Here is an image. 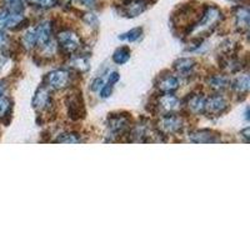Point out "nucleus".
Instances as JSON below:
<instances>
[{
    "mask_svg": "<svg viewBox=\"0 0 250 250\" xmlns=\"http://www.w3.org/2000/svg\"><path fill=\"white\" fill-rule=\"evenodd\" d=\"M209 84L215 90H224L225 88L229 86V80H228V78L223 77V75H214L209 79Z\"/></svg>",
    "mask_w": 250,
    "mask_h": 250,
    "instance_id": "obj_21",
    "label": "nucleus"
},
{
    "mask_svg": "<svg viewBox=\"0 0 250 250\" xmlns=\"http://www.w3.org/2000/svg\"><path fill=\"white\" fill-rule=\"evenodd\" d=\"M249 86H250L249 74L240 75V77L236 78L233 83V88L240 94H247L248 91H249Z\"/></svg>",
    "mask_w": 250,
    "mask_h": 250,
    "instance_id": "obj_17",
    "label": "nucleus"
},
{
    "mask_svg": "<svg viewBox=\"0 0 250 250\" xmlns=\"http://www.w3.org/2000/svg\"><path fill=\"white\" fill-rule=\"evenodd\" d=\"M4 6H5V10L9 13H17V14H20V13L24 12V5L23 0H3Z\"/></svg>",
    "mask_w": 250,
    "mask_h": 250,
    "instance_id": "obj_19",
    "label": "nucleus"
},
{
    "mask_svg": "<svg viewBox=\"0 0 250 250\" xmlns=\"http://www.w3.org/2000/svg\"><path fill=\"white\" fill-rule=\"evenodd\" d=\"M55 142L57 143H79L80 138L74 133H65V134H62V135H60Z\"/></svg>",
    "mask_w": 250,
    "mask_h": 250,
    "instance_id": "obj_27",
    "label": "nucleus"
},
{
    "mask_svg": "<svg viewBox=\"0 0 250 250\" xmlns=\"http://www.w3.org/2000/svg\"><path fill=\"white\" fill-rule=\"evenodd\" d=\"M25 21L24 15L20 13H9L6 10H0V30L3 29H18Z\"/></svg>",
    "mask_w": 250,
    "mask_h": 250,
    "instance_id": "obj_4",
    "label": "nucleus"
},
{
    "mask_svg": "<svg viewBox=\"0 0 250 250\" xmlns=\"http://www.w3.org/2000/svg\"><path fill=\"white\" fill-rule=\"evenodd\" d=\"M156 108L163 115H169V114L175 113L180 108V102L173 94H164L163 97L159 98Z\"/></svg>",
    "mask_w": 250,
    "mask_h": 250,
    "instance_id": "obj_6",
    "label": "nucleus"
},
{
    "mask_svg": "<svg viewBox=\"0 0 250 250\" xmlns=\"http://www.w3.org/2000/svg\"><path fill=\"white\" fill-rule=\"evenodd\" d=\"M142 34H143V29L142 28H135V29H131V30L128 31V33H125V34L120 35L119 39L128 40V42L133 43V42H137L138 39H140Z\"/></svg>",
    "mask_w": 250,
    "mask_h": 250,
    "instance_id": "obj_24",
    "label": "nucleus"
},
{
    "mask_svg": "<svg viewBox=\"0 0 250 250\" xmlns=\"http://www.w3.org/2000/svg\"><path fill=\"white\" fill-rule=\"evenodd\" d=\"M83 4H85L86 6H93L94 3H95V0H80Z\"/></svg>",
    "mask_w": 250,
    "mask_h": 250,
    "instance_id": "obj_35",
    "label": "nucleus"
},
{
    "mask_svg": "<svg viewBox=\"0 0 250 250\" xmlns=\"http://www.w3.org/2000/svg\"><path fill=\"white\" fill-rule=\"evenodd\" d=\"M34 33L35 38H37V45L40 46V48H44V46L50 43L51 23L50 21H44V23L39 24L34 29Z\"/></svg>",
    "mask_w": 250,
    "mask_h": 250,
    "instance_id": "obj_10",
    "label": "nucleus"
},
{
    "mask_svg": "<svg viewBox=\"0 0 250 250\" xmlns=\"http://www.w3.org/2000/svg\"><path fill=\"white\" fill-rule=\"evenodd\" d=\"M120 79V75L119 73H117V71H113L111 74H109V79H108V83H110V84H115V83L119 82Z\"/></svg>",
    "mask_w": 250,
    "mask_h": 250,
    "instance_id": "obj_32",
    "label": "nucleus"
},
{
    "mask_svg": "<svg viewBox=\"0 0 250 250\" xmlns=\"http://www.w3.org/2000/svg\"><path fill=\"white\" fill-rule=\"evenodd\" d=\"M6 84L4 82H0V97H3L4 93H5Z\"/></svg>",
    "mask_w": 250,
    "mask_h": 250,
    "instance_id": "obj_33",
    "label": "nucleus"
},
{
    "mask_svg": "<svg viewBox=\"0 0 250 250\" xmlns=\"http://www.w3.org/2000/svg\"><path fill=\"white\" fill-rule=\"evenodd\" d=\"M223 14L216 6H208L203 13L202 18L198 23L194 24L191 28L188 29V35H196L203 37L214 30L218 24L222 21Z\"/></svg>",
    "mask_w": 250,
    "mask_h": 250,
    "instance_id": "obj_1",
    "label": "nucleus"
},
{
    "mask_svg": "<svg viewBox=\"0 0 250 250\" xmlns=\"http://www.w3.org/2000/svg\"><path fill=\"white\" fill-rule=\"evenodd\" d=\"M65 1H69V0H65Z\"/></svg>",
    "mask_w": 250,
    "mask_h": 250,
    "instance_id": "obj_37",
    "label": "nucleus"
},
{
    "mask_svg": "<svg viewBox=\"0 0 250 250\" xmlns=\"http://www.w3.org/2000/svg\"><path fill=\"white\" fill-rule=\"evenodd\" d=\"M104 84H105V83H104V79H103V78H95V79L91 82L89 88H90L91 91H99Z\"/></svg>",
    "mask_w": 250,
    "mask_h": 250,
    "instance_id": "obj_29",
    "label": "nucleus"
},
{
    "mask_svg": "<svg viewBox=\"0 0 250 250\" xmlns=\"http://www.w3.org/2000/svg\"><path fill=\"white\" fill-rule=\"evenodd\" d=\"M21 43H23V46L25 49H33L35 45H37V38H35V33L34 29H31V30H28L24 34L23 39H21Z\"/></svg>",
    "mask_w": 250,
    "mask_h": 250,
    "instance_id": "obj_23",
    "label": "nucleus"
},
{
    "mask_svg": "<svg viewBox=\"0 0 250 250\" xmlns=\"http://www.w3.org/2000/svg\"><path fill=\"white\" fill-rule=\"evenodd\" d=\"M29 3L42 9H50L58 5V0H29Z\"/></svg>",
    "mask_w": 250,
    "mask_h": 250,
    "instance_id": "obj_26",
    "label": "nucleus"
},
{
    "mask_svg": "<svg viewBox=\"0 0 250 250\" xmlns=\"http://www.w3.org/2000/svg\"><path fill=\"white\" fill-rule=\"evenodd\" d=\"M236 26L240 30H248L249 28V10L247 8H238L235 13Z\"/></svg>",
    "mask_w": 250,
    "mask_h": 250,
    "instance_id": "obj_16",
    "label": "nucleus"
},
{
    "mask_svg": "<svg viewBox=\"0 0 250 250\" xmlns=\"http://www.w3.org/2000/svg\"><path fill=\"white\" fill-rule=\"evenodd\" d=\"M249 131H250L249 128L244 129V130L242 131V135H243V137H244L245 142H248V140H249Z\"/></svg>",
    "mask_w": 250,
    "mask_h": 250,
    "instance_id": "obj_34",
    "label": "nucleus"
},
{
    "mask_svg": "<svg viewBox=\"0 0 250 250\" xmlns=\"http://www.w3.org/2000/svg\"><path fill=\"white\" fill-rule=\"evenodd\" d=\"M46 85L55 90H62L68 88L71 83L70 71L64 70V69H58V70L50 71L45 78Z\"/></svg>",
    "mask_w": 250,
    "mask_h": 250,
    "instance_id": "obj_3",
    "label": "nucleus"
},
{
    "mask_svg": "<svg viewBox=\"0 0 250 250\" xmlns=\"http://www.w3.org/2000/svg\"><path fill=\"white\" fill-rule=\"evenodd\" d=\"M129 59H130V50L128 48H119L114 51L113 62L118 64V65H123Z\"/></svg>",
    "mask_w": 250,
    "mask_h": 250,
    "instance_id": "obj_18",
    "label": "nucleus"
},
{
    "mask_svg": "<svg viewBox=\"0 0 250 250\" xmlns=\"http://www.w3.org/2000/svg\"><path fill=\"white\" fill-rule=\"evenodd\" d=\"M233 1H239V0H233Z\"/></svg>",
    "mask_w": 250,
    "mask_h": 250,
    "instance_id": "obj_36",
    "label": "nucleus"
},
{
    "mask_svg": "<svg viewBox=\"0 0 250 250\" xmlns=\"http://www.w3.org/2000/svg\"><path fill=\"white\" fill-rule=\"evenodd\" d=\"M178 88H179V82L175 77H170V75L163 77L160 82L158 83V89L164 94L174 93Z\"/></svg>",
    "mask_w": 250,
    "mask_h": 250,
    "instance_id": "obj_15",
    "label": "nucleus"
},
{
    "mask_svg": "<svg viewBox=\"0 0 250 250\" xmlns=\"http://www.w3.org/2000/svg\"><path fill=\"white\" fill-rule=\"evenodd\" d=\"M8 42H9L8 37L4 34L3 31H0V50L6 49V46H8Z\"/></svg>",
    "mask_w": 250,
    "mask_h": 250,
    "instance_id": "obj_31",
    "label": "nucleus"
},
{
    "mask_svg": "<svg viewBox=\"0 0 250 250\" xmlns=\"http://www.w3.org/2000/svg\"><path fill=\"white\" fill-rule=\"evenodd\" d=\"M113 84H110V83H108V84H104V85L102 86V89H100V98H103V99H106V98L110 97V94L113 93Z\"/></svg>",
    "mask_w": 250,
    "mask_h": 250,
    "instance_id": "obj_28",
    "label": "nucleus"
},
{
    "mask_svg": "<svg viewBox=\"0 0 250 250\" xmlns=\"http://www.w3.org/2000/svg\"><path fill=\"white\" fill-rule=\"evenodd\" d=\"M194 65H195V62H194V59H190V58H182V59H178L174 62V68L176 70L182 71V73L191 70Z\"/></svg>",
    "mask_w": 250,
    "mask_h": 250,
    "instance_id": "obj_22",
    "label": "nucleus"
},
{
    "mask_svg": "<svg viewBox=\"0 0 250 250\" xmlns=\"http://www.w3.org/2000/svg\"><path fill=\"white\" fill-rule=\"evenodd\" d=\"M80 94H73L69 95L66 99V105H68V113L69 117L73 120L80 119L83 114H84V106H83L82 97H79Z\"/></svg>",
    "mask_w": 250,
    "mask_h": 250,
    "instance_id": "obj_8",
    "label": "nucleus"
},
{
    "mask_svg": "<svg viewBox=\"0 0 250 250\" xmlns=\"http://www.w3.org/2000/svg\"><path fill=\"white\" fill-rule=\"evenodd\" d=\"M70 65H71V68H74L75 70L84 73V71H86L89 69V66H90V62H89L88 58L77 57V58H73V59L70 60Z\"/></svg>",
    "mask_w": 250,
    "mask_h": 250,
    "instance_id": "obj_20",
    "label": "nucleus"
},
{
    "mask_svg": "<svg viewBox=\"0 0 250 250\" xmlns=\"http://www.w3.org/2000/svg\"><path fill=\"white\" fill-rule=\"evenodd\" d=\"M183 119L180 117H176L174 114L169 115H163L162 120L159 122L160 131L167 134H175L183 129Z\"/></svg>",
    "mask_w": 250,
    "mask_h": 250,
    "instance_id": "obj_5",
    "label": "nucleus"
},
{
    "mask_svg": "<svg viewBox=\"0 0 250 250\" xmlns=\"http://www.w3.org/2000/svg\"><path fill=\"white\" fill-rule=\"evenodd\" d=\"M229 108L227 99L222 95H214L205 102V111L211 115H220Z\"/></svg>",
    "mask_w": 250,
    "mask_h": 250,
    "instance_id": "obj_7",
    "label": "nucleus"
},
{
    "mask_svg": "<svg viewBox=\"0 0 250 250\" xmlns=\"http://www.w3.org/2000/svg\"><path fill=\"white\" fill-rule=\"evenodd\" d=\"M189 140L193 143H202V144H204V143H216L219 142V135L211 130L203 129V130H196L189 134Z\"/></svg>",
    "mask_w": 250,
    "mask_h": 250,
    "instance_id": "obj_12",
    "label": "nucleus"
},
{
    "mask_svg": "<svg viewBox=\"0 0 250 250\" xmlns=\"http://www.w3.org/2000/svg\"><path fill=\"white\" fill-rule=\"evenodd\" d=\"M205 102L207 99L202 94H195V95H191L188 100V108L194 114H203L205 113Z\"/></svg>",
    "mask_w": 250,
    "mask_h": 250,
    "instance_id": "obj_14",
    "label": "nucleus"
},
{
    "mask_svg": "<svg viewBox=\"0 0 250 250\" xmlns=\"http://www.w3.org/2000/svg\"><path fill=\"white\" fill-rule=\"evenodd\" d=\"M125 14L128 17H137L146 9L145 0H128L124 5Z\"/></svg>",
    "mask_w": 250,
    "mask_h": 250,
    "instance_id": "obj_13",
    "label": "nucleus"
},
{
    "mask_svg": "<svg viewBox=\"0 0 250 250\" xmlns=\"http://www.w3.org/2000/svg\"><path fill=\"white\" fill-rule=\"evenodd\" d=\"M33 106H34V109H37L39 111L46 110V109H49L51 106L50 93H49V90L45 86H42V88L38 89L34 98H33Z\"/></svg>",
    "mask_w": 250,
    "mask_h": 250,
    "instance_id": "obj_9",
    "label": "nucleus"
},
{
    "mask_svg": "<svg viewBox=\"0 0 250 250\" xmlns=\"http://www.w3.org/2000/svg\"><path fill=\"white\" fill-rule=\"evenodd\" d=\"M129 119L124 115H111L108 119V129L113 134H123L129 128Z\"/></svg>",
    "mask_w": 250,
    "mask_h": 250,
    "instance_id": "obj_11",
    "label": "nucleus"
},
{
    "mask_svg": "<svg viewBox=\"0 0 250 250\" xmlns=\"http://www.w3.org/2000/svg\"><path fill=\"white\" fill-rule=\"evenodd\" d=\"M84 20H85L89 25L93 26V28H98V25H99L98 18L95 17L94 14H85V17H84Z\"/></svg>",
    "mask_w": 250,
    "mask_h": 250,
    "instance_id": "obj_30",
    "label": "nucleus"
},
{
    "mask_svg": "<svg viewBox=\"0 0 250 250\" xmlns=\"http://www.w3.org/2000/svg\"><path fill=\"white\" fill-rule=\"evenodd\" d=\"M10 109H12V102L10 99L3 97H0V119H3L4 117H6L9 113H10Z\"/></svg>",
    "mask_w": 250,
    "mask_h": 250,
    "instance_id": "obj_25",
    "label": "nucleus"
},
{
    "mask_svg": "<svg viewBox=\"0 0 250 250\" xmlns=\"http://www.w3.org/2000/svg\"><path fill=\"white\" fill-rule=\"evenodd\" d=\"M58 44L62 53L65 54H74L82 46L80 38L71 30H62L58 34Z\"/></svg>",
    "mask_w": 250,
    "mask_h": 250,
    "instance_id": "obj_2",
    "label": "nucleus"
}]
</instances>
